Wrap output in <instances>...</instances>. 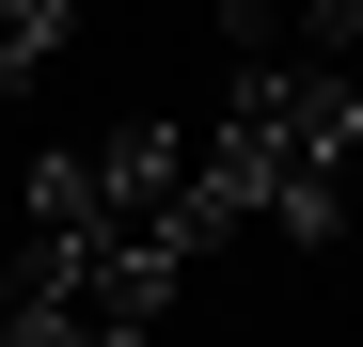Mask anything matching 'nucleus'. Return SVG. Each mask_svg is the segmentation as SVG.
I'll return each mask as SVG.
<instances>
[{"mask_svg":"<svg viewBox=\"0 0 363 347\" xmlns=\"http://www.w3.org/2000/svg\"><path fill=\"white\" fill-rule=\"evenodd\" d=\"M221 142H253L284 190H363V79L347 64H237Z\"/></svg>","mask_w":363,"mask_h":347,"instance_id":"nucleus-1","label":"nucleus"},{"mask_svg":"<svg viewBox=\"0 0 363 347\" xmlns=\"http://www.w3.org/2000/svg\"><path fill=\"white\" fill-rule=\"evenodd\" d=\"M64 47H79V16H64V0H0V110L64 64Z\"/></svg>","mask_w":363,"mask_h":347,"instance_id":"nucleus-2","label":"nucleus"},{"mask_svg":"<svg viewBox=\"0 0 363 347\" xmlns=\"http://www.w3.org/2000/svg\"><path fill=\"white\" fill-rule=\"evenodd\" d=\"M0 316H16V253H0Z\"/></svg>","mask_w":363,"mask_h":347,"instance_id":"nucleus-3","label":"nucleus"},{"mask_svg":"<svg viewBox=\"0 0 363 347\" xmlns=\"http://www.w3.org/2000/svg\"><path fill=\"white\" fill-rule=\"evenodd\" d=\"M347 221H363V190H347Z\"/></svg>","mask_w":363,"mask_h":347,"instance_id":"nucleus-4","label":"nucleus"}]
</instances>
